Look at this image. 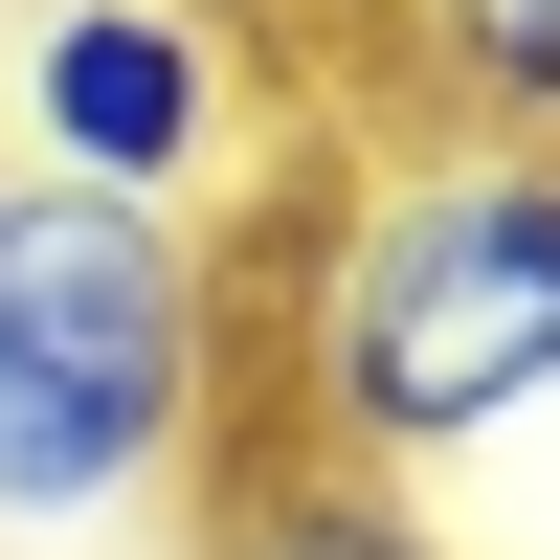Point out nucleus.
Listing matches in <instances>:
<instances>
[{
    "mask_svg": "<svg viewBox=\"0 0 560 560\" xmlns=\"http://www.w3.org/2000/svg\"><path fill=\"white\" fill-rule=\"evenodd\" d=\"M560 404V135H382L314 224L292 359H269V448H337V471H448V448L538 427Z\"/></svg>",
    "mask_w": 560,
    "mask_h": 560,
    "instance_id": "f257e3e1",
    "label": "nucleus"
},
{
    "mask_svg": "<svg viewBox=\"0 0 560 560\" xmlns=\"http://www.w3.org/2000/svg\"><path fill=\"white\" fill-rule=\"evenodd\" d=\"M224 269L179 202H68L23 179L0 202V538H90L135 493L224 471Z\"/></svg>",
    "mask_w": 560,
    "mask_h": 560,
    "instance_id": "f03ea898",
    "label": "nucleus"
},
{
    "mask_svg": "<svg viewBox=\"0 0 560 560\" xmlns=\"http://www.w3.org/2000/svg\"><path fill=\"white\" fill-rule=\"evenodd\" d=\"M247 158V45L202 0H45L23 68H0V179H68V202H202Z\"/></svg>",
    "mask_w": 560,
    "mask_h": 560,
    "instance_id": "7ed1b4c3",
    "label": "nucleus"
},
{
    "mask_svg": "<svg viewBox=\"0 0 560 560\" xmlns=\"http://www.w3.org/2000/svg\"><path fill=\"white\" fill-rule=\"evenodd\" d=\"M202 560H448L427 516H404L382 471H337V448H224V493H202Z\"/></svg>",
    "mask_w": 560,
    "mask_h": 560,
    "instance_id": "20e7f679",
    "label": "nucleus"
},
{
    "mask_svg": "<svg viewBox=\"0 0 560 560\" xmlns=\"http://www.w3.org/2000/svg\"><path fill=\"white\" fill-rule=\"evenodd\" d=\"M404 68H427V113L471 135H560V0H382Z\"/></svg>",
    "mask_w": 560,
    "mask_h": 560,
    "instance_id": "39448f33",
    "label": "nucleus"
},
{
    "mask_svg": "<svg viewBox=\"0 0 560 560\" xmlns=\"http://www.w3.org/2000/svg\"><path fill=\"white\" fill-rule=\"evenodd\" d=\"M0 202H23V179H0Z\"/></svg>",
    "mask_w": 560,
    "mask_h": 560,
    "instance_id": "423d86ee",
    "label": "nucleus"
},
{
    "mask_svg": "<svg viewBox=\"0 0 560 560\" xmlns=\"http://www.w3.org/2000/svg\"><path fill=\"white\" fill-rule=\"evenodd\" d=\"M202 23H224V0H202Z\"/></svg>",
    "mask_w": 560,
    "mask_h": 560,
    "instance_id": "0eeeda50",
    "label": "nucleus"
}]
</instances>
